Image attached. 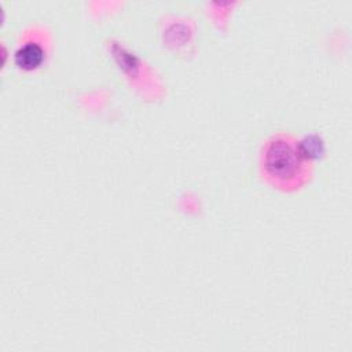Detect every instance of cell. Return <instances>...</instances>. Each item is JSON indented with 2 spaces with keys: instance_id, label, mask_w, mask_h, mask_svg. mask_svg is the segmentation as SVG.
Here are the masks:
<instances>
[{
  "instance_id": "cell-1",
  "label": "cell",
  "mask_w": 352,
  "mask_h": 352,
  "mask_svg": "<svg viewBox=\"0 0 352 352\" xmlns=\"http://www.w3.org/2000/svg\"><path fill=\"white\" fill-rule=\"evenodd\" d=\"M312 170V161L304 155L300 140L290 133H274L261 146V176L276 190L285 192L300 190L309 182Z\"/></svg>"
},
{
  "instance_id": "cell-2",
  "label": "cell",
  "mask_w": 352,
  "mask_h": 352,
  "mask_svg": "<svg viewBox=\"0 0 352 352\" xmlns=\"http://www.w3.org/2000/svg\"><path fill=\"white\" fill-rule=\"evenodd\" d=\"M14 60L18 67L23 70H33L43 63L44 50L37 43H25L15 51Z\"/></svg>"
},
{
  "instance_id": "cell-3",
  "label": "cell",
  "mask_w": 352,
  "mask_h": 352,
  "mask_svg": "<svg viewBox=\"0 0 352 352\" xmlns=\"http://www.w3.org/2000/svg\"><path fill=\"white\" fill-rule=\"evenodd\" d=\"M300 147H301L304 155L311 161L315 157H319L320 154L324 153V144H323L322 139L316 135H311V136L305 138L304 140H300Z\"/></svg>"
}]
</instances>
